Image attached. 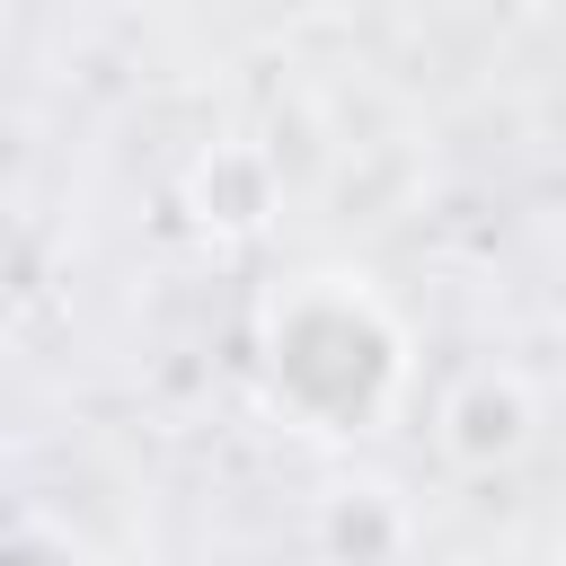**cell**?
<instances>
[{"label": "cell", "mask_w": 566, "mask_h": 566, "mask_svg": "<svg viewBox=\"0 0 566 566\" xmlns=\"http://www.w3.org/2000/svg\"><path fill=\"white\" fill-rule=\"evenodd\" d=\"M256 363L301 433H371L407 389V327L363 274H301L265 301Z\"/></svg>", "instance_id": "1"}, {"label": "cell", "mask_w": 566, "mask_h": 566, "mask_svg": "<svg viewBox=\"0 0 566 566\" xmlns=\"http://www.w3.org/2000/svg\"><path fill=\"white\" fill-rule=\"evenodd\" d=\"M531 433H539V398H531L522 371H460V380L442 389V407H433V442H442V460L469 469V478L513 469V460L531 451Z\"/></svg>", "instance_id": "2"}, {"label": "cell", "mask_w": 566, "mask_h": 566, "mask_svg": "<svg viewBox=\"0 0 566 566\" xmlns=\"http://www.w3.org/2000/svg\"><path fill=\"white\" fill-rule=\"evenodd\" d=\"M310 539H318L327 566H407V548H416V513H407L398 486H380V478H345V486L318 495Z\"/></svg>", "instance_id": "3"}, {"label": "cell", "mask_w": 566, "mask_h": 566, "mask_svg": "<svg viewBox=\"0 0 566 566\" xmlns=\"http://www.w3.org/2000/svg\"><path fill=\"white\" fill-rule=\"evenodd\" d=\"M283 203V177H274V150L256 142H212L195 168H186V212L212 230V239H256Z\"/></svg>", "instance_id": "4"}, {"label": "cell", "mask_w": 566, "mask_h": 566, "mask_svg": "<svg viewBox=\"0 0 566 566\" xmlns=\"http://www.w3.org/2000/svg\"><path fill=\"white\" fill-rule=\"evenodd\" d=\"M0 566H88V557H80L71 539H53L44 522H18V531H9V548H0Z\"/></svg>", "instance_id": "5"}]
</instances>
